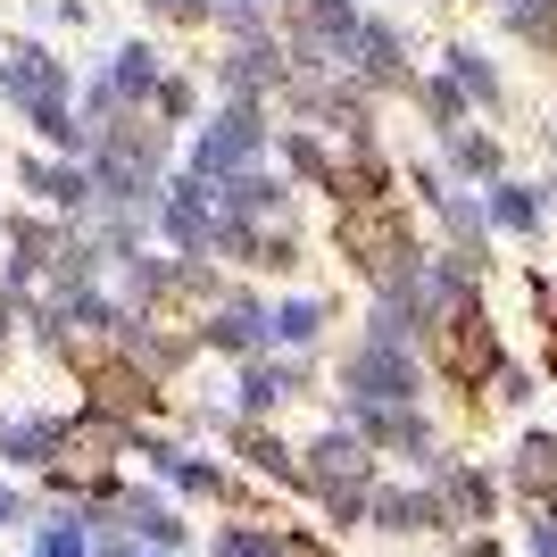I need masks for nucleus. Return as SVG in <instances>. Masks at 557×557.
I'll list each match as a JSON object with an SVG mask.
<instances>
[{"label": "nucleus", "instance_id": "423d86ee", "mask_svg": "<svg viewBox=\"0 0 557 557\" xmlns=\"http://www.w3.org/2000/svg\"><path fill=\"white\" fill-rule=\"evenodd\" d=\"M150 242L175 258H209V242H216V184L209 175H191V166L166 175L159 200H150Z\"/></svg>", "mask_w": 557, "mask_h": 557}, {"label": "nucleus", "instance_id": "412c9836", "mask_svg": "<svg viewBox=\"0 0 557 557\" xmlns=\"http://www.w3.org/2000/svg\"><path fill=\"white\" fill-rule=\"evenodd\" d=\"M17 125H25V141H34V150H59V159H92V125H84V109H75V100H50V109L17 116Z\"/></svg>", "mask_w": 557, "mask_h": 557}, {"label": "nucleus", "instance_id": "a211bd4d", "mask_svg": "<svg viewBox=\"0 0 557 557\" xmlns=\"http://www.w3.org/2000/svg\"><path fill=\"white\" fill-rule=\"evenodd\" d=\"M333 150H342V141H333L325 125H275V166L300 191H325L333 184Z\"/></svg>", "mask_w": 557, "mask_h": 557}, {"label": "nucleus", "instance_id": "dca6fc26", "mask_svg": "<svg viewBox=\"0 0 557 557\" xmlns=\"http://www.w3.org/2000/svg\"><path fill=\"white\" fill-rule=\"evenodd\" d=\"M349 75H358L374 100H392V92H408V84H417V67H408V42H399V25H392V17H374V9H367V25H358V50H349Z\"/></svg>", "mask_w": 557, "mask_h": 557}, {"label": "nucleus", "instance_id": "a878e982", "mask_svg": "<svg viewBox=\"0 0 557 557\" xmlns=\"http://www.w3.org/2000/svg\"><path fill=\"white\" fill-rule=\"evenodd\" d=\"M300 258H308L300 216H275V225H258V275H300Z\"/></svg>", "mask_w": 557, "mask_h": 557}, {"label": "nucleus", "instance_id": "c85d7f7f", "mask_svg": "<svg viewBox=\"0 0 557 557\" xmlns=\"http://www.w3.org/2000/svg\"><path fill=\"white\" fill-rule=\"evenodd\" d=\"M141 9H150L166 34H216V9H209V0H141Z\"/></svg>", "mask_w": 557, "mask_h": 557}, {"label": "nucleus", "instance_id": "9b49d317", "mask_svg": "<svg viewBox=\"0 0 557 557\" xmlns=\"http://www.w3.org/2000/svg\"><path fill=\"white\" fill-rule=\"evenodd\" d=\"M342 392H349V408H408V399H417V358H408V349L399 342H358L342 358Z\"/></svg>", "mask_w": 557, "mask_h": 557}, {"label": "nucleus", "instance_id": "20e7f679", "mask_svg": "<svg viewBox=\"0 0 557 557\" xmlns=\"http://www.w3.org/2000/svg\"><path fill=\"white\" fill-rule=\"evenodd\" d=\"M275 25H283V50H292L300 75H349L367 9L358 0H275Z\"/></svg>", "mask_w": 557, "mask_h": 557}, {"label": "nucleus", "instance_id": "e433bc0d", "mask_svg": "<svg viewBox=\"0 0 557 557\" xmlns=\"http://www.w3.org/2000/svg\"><path fill=\"white\" fill-rule=\"evenodd\" d=\"M283 557H333V549L317 533H283Z\"/></svg>", "mask_w": 557, "mask_h": 557}, {"label": "nucleus", "instance_id": "9d476101", "mask_svg": "<svg viewBox=\"0 0 557 557\" xmlns=\"http://www.w3.org/2000/svg\"><path fill=\"white\" fill-rule=\"evenodd\" d=\"M9 184L25 191V209H50V216H84L92 209V166L59 159V150H34V141L9 159Z\"/></svg>", "mask_w": 557, "mask_h": 557}, {"label": "nucleus", "instance_id": "72a5a7b5", "mask_svg": "<svg viewBox=\"0 0 557 557\" xmlns=\"http://www.w3.org/2000/svg\"><path fill=\"white\" fill-rule=\"evenodd\" d=\"M42 25H59V34H84V25H92V0H42Z\"/></svg>", "mask_w": 557, "mask_h": 557}, {"label": "nucleus", "instance_id": "6e6552de", "mask_svg": "<svg viewBox=\"0 0 557 557\" xmlns=\"http://www.w3.org/2000/svg\"><path fill=\"white\" fill-rule=\"evenodd\" d=\"M200 349H209V358H225V367L267 358V349H275V300H258L250 283H233L225 300L200 317Z\"/></svg>", "mask_w": 557, "mask_h": 557}, {"label": "nucleus", "instance_id": "0eeeda50", "mask_svg": "<svg viewBox=\"0 0 557 557\" xmlns=\"http://www.w3.org/2000/svg\"><path fill=\"white\" fill-rule=\"evenodd\" d=\"M75 383H84V408H100V417H116V424H159L166 417V383L141 374L125 349H100Z\"/></svg>", "mask_w": 557, "mask_h": 557}, {"label": "nucleus", "instance_id": "f704fd0d", "mask_svg": "<svg viewBox=\"0 0 557 557\" xmlns=\"http://www.w3.org/2000/svg\"><path fill=\"white\" fill-rule=\"evenodd\" d=\"M25 300H34V292L0 275V333H9V342H17V333H25Z\"/></svg>", "mask_w": 557, "mask_h": 557}, {"label": "nucleus", "instance_id": "4468645a", "mask_svg": "<svg viewBox=\"0 0 557 557\" xmlns=\"http://www.w3.org/2000/svg\"><path fill=\"white\" fill-rule=\"evenodd\" d=\"M325 200H333V209H358V200H399V166H392V150H383V134L342 141V150H333Z\"/></svg>", "mask_w": 557, "mask_h": 557}, {"label": "nucleus", "instance_id": "b1692460", "mask_svg": "<svg viewBox=\"0 0 557 557\" xmlns=\"http://www.w3.org/2000/svg\"><path fill=\"white\" fill-rule=\"evenodd\" d=\"M408 100H417V109H424V125H433V134H458V125H466V109H474V100H466L458 92V75H417V84H408Z\"/></svg>", "mask_w": 557, "mask_h": 557}, {"label": "nucleus", "instance_id": "473e14b6", "mask_svg": "<svg viewBox=\"0 0 557 557\" xmlns=\"http://www.w3.org/2000/svg\"><path fill=\"white\" fill-rule=\"evenodd\" d=\"M209 9H216V34H242V25L275 17V0H209Z\"/></svg>", "mask_w": 557, "mask_h": 557}, {"label": "nucleus", "instance_id": "f8f14e48", "mask_svg": "<svg viewBox=\"0 0 557 557\" xmlns=\"http://www.w3.org/2000/svg\"><path fill=\"white\" fill-rule=\"evenodd\" d=\"M300 392H308V358H300V349H267V358H250V367H233V399H225V417L267 424L283 399H300Z\"/></svg>", "mask_w": 557, "mask_h": 557}, {"label": "nucleus", "instance_id": "ddd939ff", "mask_svg": "<svg viewBox=\"0 0 557 557\" xmlns=\"http://www.w3.org/2000/svg\"><path fill=\"white\" fill-rule=\"evenodd\" d=\"M342 483H374V442L358 424H333V433H317V442L300 449V491L308 499H317V491H342Z\"/></svg>", "mask_w": 557, "mask_h": 557}, {"label": "nucleus", "instance_id": "4c0bfd02", "mask_svg": "<svg viewBox=\"0 0 557 557\" xmlns=\"http://www.w3.org/2000/svg\"><path fill=\"white\" fill-rule=\"evenodd\" d=\"M0 524H25V491L17 483H0Z\"/></svg>", "mask_w": 557, "mask_h": 557}, {"label": "nucleus", "instance_id": "2eb2a0df", "mask_svg": "<svg viewBox=\"0 0 557 557\" xmlns=\"http://www.w3.org/2000/svg\"><path fill=\"white\" fill-rule=\"evenodd\" d=\"M216 209L242 216V225H275V216H300V184H292V175L267 159V166H242V175H225V184H216Z\"/></svg>", "mask_w": 557, "mask_h": 557}, {"label": "nucleus", "instance_id": "5701e85b", "mask_svg": "<svg viewBox=\"0 0 557 557\" xmlns=\"http://www.w3.org/2000/svg\"><path fill=\"white\" fill-rule=\"evenodd\" d=\"M367 524H383V533H417V524H442V499H433V491H392V483H374Z\"/></svg>", "mask_w": 557, "mask_h": 557}, {"label": "nucleus", "instance_id": "2f4dec72", "mask_svg": "<svg viewBox=\"0 0 557 557\" xmlns=\"http://www.w3.org/2000/svg\"><path fill=\"white\" fill-rule=\"evenodd\" d=\"M516 483L524 491H557V442H524L516 449Z\"/></svg>", "mask_w": 557, "mask_h": 557}, {"label": "nucleus", "instance_id": "c756f323", "mask_svg": "<svg viewBox=\"0 0 557 557\" xmlns=\"http://www.w3.org/2000/svg\"><path fill=\"white\" fill-rule=\"evenodd\" d=\"M209 557H283V533H267V524H225Z\"/></svg>", "mask_w": 557, "mask_h": 557}, {"label": "nucleus", "instance_id": "cd10ccee", "mask_svg": "<svg viewBox=\"0 0 557 557\" xmlns=\"http://www.w3.org/2000/svg\"><path fill=\"white\" fill-rule=\"evenodd\" d=\"M508 34L533 50H557V0H508Z\"/></svg>", "mask_w": 557, "mask_h": 557}, {"label": "nucleus", "instance_id": "1a4fd4ad", "mask_svg": "<svg viewBox=\"0 0 557 557\" xmlns=\"http://www.w3.org/2000/svg\"><path fill=\"white\" fill-rule=\"evenodd\" d=\"M424 342H433V367H442L449 383H466V392L499 374V325L483 317V300H474V308H449V317H433V325H424Z\"/></svg>", "mask_w": 557, "mask_h": 557}, {"label": "nucleus", "instance_id": "58836bf2", "mask_svg": "<svg viewBox=\"0 0 557 557\" xmlns=\"http://www.w3.org/2000/svg\"><path fill=\"white\" fill-rule=\"evenodd\" d=\"M150 557H175V549H150Z\"/></svg>", "mask_w": 557, "mask_h": 557}, {"label": "nucleus", "instance_id": "4be33fe9", "mask_svg": "<svg viewBox=\"0 0 557 557\" xmlns=\"http://www.w3.org/2000/svg\"><path fill=\"white\" fill-rule=\"evenodd\" d=\"M325 325H333L325 292H283V300H275V349H300V358H308V349L325 342Z\"/></svg>", "mask_w": 557, "mask_h": 557}, {"label": "nucleus", "instance_id": "aec40b11", "mask_svg": "<svg viewBox=\"0 0 557 557\" xmlns=\"http://www.w3.org/2000/svg\"><path fill=\"white\" fill-rule=\"evenodd\" d=\"M150 116H159L166 134H191L200 116H209V75H191L184 59H166V75H159V92H150Z\"/></svg>", "mask_w": 557, "mask_h": 557}, {"label": "nucleus", "instance_id": "bb28decb", "mask_svg": "<svg viewBox=\"0 0 557 557\" xmlns=\"http://www.w3.org/2000/svg\"><path fill=\"white\" fill-rule=\"evenodd\" d=\"M442 141H449V166H458V175H474V184L499 175V141H491V134H466V125H458V134H442Z\"/></svg>", "mask_w": 557, "mask_h": 557}, {"label": "nucleus", "instance_id": "7ed1b4c3", "mask_svg": "<svg viewBox=\"0 0 557 557\" xmlns=\"http://www.w3.org/2000/svg\"><path fill=\"white\" fill-rule=\"evenodd\" d=\"M292 50H283V25H242V34H216V59H209V92L216 100H267L275 109L283 84H292Z\"/></svg>", "mask_w": 557, "mask_h": 557}, {"label": "nucleus", "instance_id": "c9c22d12", "mask_svg": "<svg viewBox=\"0 0 557 557\" xmlns=\"http://www.w3.org/2000/svg\"><path fill=\"white\" fill-rule=\"evenodd\" d=\"M92 557H150V541H134V533H100Z\"/></svg>", "mask_w": 557, "mask_h": 557}, {"label": "nucleus", "instance_id": "6ab92c4d", "mask_svg": "<svg viewBox=\"0 0 557 557\" xmlns=\"http://www.w3.org/2000/svg\"><path fill=\"white\" fill-rule=\"evenodd\" d=\"M233 458H242V474H258V483H283V491H300V449H292V442H275L267 424L233 417Z\"/></svg>", "mask_w": 557, "mask_h": 557}, {"label": "nucleus", "instance_id": "f03ea898", "mask_svg": "<svg viewBox=\"0 0 557 557\" xmlns=\"http://www.w3.org/2000/svg\"><path fill=\"white\" fill-rule=\"evenodd\" d=\"M275 125H283V116L267 109V100H209V116L184 134V159H175V166L225 184V175H242V166L275 159Z\"/></svg>", "mask_w": 557, "mask_h": 557}, {"label": "nucleus", "instance_id": "393cba45", "mask_svg": "<svg viewBox=\"0 0 557 557\" xmlns=\"http://www.w3.org/2000/svg\"><path fill=\"white\" fill-rule=\"evenodd\" d=\"M442 67L458 75V92L474 100V109H499V100H508V92H499V67H491L474 42H449V50H442Z\"/></svg>", "mask_w": 557, "mask_h": 557}, {"label": "nucleus", "instance_id": "f257e3e1", "mask_svg": "<svg viewBox=\"0 0 557 557\" xmlns=\"http://www.w3.org/2000/svg\"><path fill=\"white\" fill-rule=\"evenodd\" d=\"M325 242H333V258H342L367 292L408 283V275L424 267V233L408 225V209H399V200H358V209H333Z\"/></svg>", "mask_w": 557, "mask_h": 557}, {"label": "nucleus", "instance_id": "7c9ffc66", "mask_svg": "<svg viewBox=\"0 0 557 557\" xmlns=\"http://www.w3.org/2000/svg\"><path fill=\"white\" fill-rule=\"evenodd\" d=\"M491 225H508V233H533V225H541V200H533L524 184H499V191H491Z\"/></svg>", "mask_w": 557, "mask_h": 557}, {"label": "nucleus", "instance_id": "f3484780", "mask_svg": "<svg viewBox=\"0 0 557 557\" xmlns=\"http://www.w3.org/2000/svg\"><path fill=\"white\" fill-rule=\"evenodd\" d=\"M100 516H116L134 541H150V549H175V557H184V541H191V524L166 508V491H125V483H116V499H109Z\"/></svg>", "mask_w": 557, "mask_h": 557}, {"label": "nucleus", "instance_id": "39448f33", "mask_svg": "<svg viewBox=\"0 0 557 557\" xmlns=\"http://www.w3.org/2000/svg\"><path fill=\"white\" fill-rule=\"evenodd\" d=\"M75 92H84L75 59H59L42 34H9V42H0V109L9 116H34V109L75 100Z\"/></svg>", "mask_w": 557, "mask_h": 557}]
</instances>
